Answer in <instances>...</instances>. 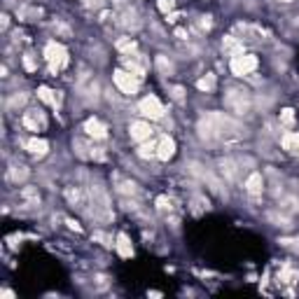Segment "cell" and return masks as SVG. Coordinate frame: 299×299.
<instances>
[{"instance_id":"28","label":"cell","mask_w":299,"mask_h":299,"mask_svg":"<svg viewBox=\"0 0 299 299\" xmlns=\"http://www.w3.org/2000/svg\"><path fill=\"white\" fill-rule=\"evenodd\" d=\"M87 5L89 7H101L103 5V0H87Z\"/></svg>"},{"instance_id":"18","label":"cell","mask_w":299,"mask_h":299,"mask_svg":"<svg viewBox=\"0 0 299 299\" xmlns=\"http://www.w3.org/2000/svg\"><path fill=\"white\" fill-rule=\"evenodd\" d=\"M213 87H215V78H213V75H208V78H204L199 82V89H204V91H211Z\"/></svg>"},{"instance_id":"6","label":"cell","mask_w":299,"mask_h":299,"mask_svg":"<svg viewBox=\"0 0 299 299\" xmlns=\"http://www.w3.org/2000/svg\"><path fill=\"white\" fill-rule=\"evenodd\" d=\"M255 66H257V59H255V56L238 54V56H234V59H232V70L236 72V75H245V72H250Z\"/></svg>"},{"instance_id":"11","label":"cell","mask_w":299,"mask_h":299,"mask_svg":"<svg viewBox=\"0 0 299 299\" xmlns=\"http://www.w3.org/2000/svg\"><path fill=\"white\" fill-rule=\"evenodd\" d=\"M19 199H21L26 206H38V204H40L38 192H35V189H31V187L21 189V194H19Z\"/></svg>"},{"instance_id":"26","label":"cell","mask_w":299,"mask_h":299,"mask_svg":"<svg viewBox=\"0 0 299 299\" xmlns=\"http://www.w3.org/2000/svg\"><path fill=\"white\" fill-rule=\"evenodd\" d=\"M225 47H227L229 52H236L238 49V42H234V40H227V42H225Z\"/></svg>"},{"instance_id":"21","label":"cell","mask_w":299,"mask_h":299,"mask_svg":"<svg viewBox=\"0 0 299 299\" xmlns=\"http://www.w3.org/2000/svg\"><path fill=\"white\" fill-rule=\"evenodd\" d=\"M119 192H124V194H136V185L133 183H122V187H119Z\"/></svg>"},{"instance_id":"2","label":"cell","mask_w":299,"mask_h":299,"mask_svg":"<svg viewBox=\"0 0 299 299\" xmlns=\"http://www.w3.org/2000/svg\"><path fill=\"white\" fill-rule=\"evenodd\" d=\"M225 106L232 112H236V115H245L250 110V96L245 91H229L225 96Z\"/></svg>"},{"instance_id":"14","label":"cell","mask_w":299,"mask_h":299,"mask_svg":"<svg viewBox=\"0 0 299 299\" xmlns=\"http://www.w3.org/2000/svg\"><path fill=\"white\" fill-rule=\"evenodd\" d=\"M117 250H119L124 257H129V255L133 253V250H131V243H129V238L124 236V234H119V238H117Z\"/></svg>"},{"instance_id":"19","label":"cell","mask_w":299,"mask_h":299,"mask_svg":"<svg viewBox=\"0 0 299 299\" xmlns=\"http://www.w3.org/2000/svg\"><path fill=\"white\" fill-rule=\"evenodd\" d=\"M138 17H136V12H127V17H124V26H138Z\"/></svg>"},{"instance_id":"1","label":"cell","mask_w":299,"mask_h":299,"mask_svg":"<svg viewBox=\"0 0 299 299\" xmlns=\"http://www.w3.org/2000/svg\"><path fill=\"white\" fill-rule=\"evenodd\" d=\"M238 131H241V127L234 122L232 117L217 115V112L204 117V119L199 122L201 138H208V140H213V138H227V136H236Z\"/></svg>"},{"instance_id":"22","label":"cell","mask_w":299,"mask_h":299,"mask_svg":"<svg viewBox=\"0 0 299 299\" xmlns=\"http://www.w3.org/2000/svg\"><path fill=\"white\" fill-rule=\"evenodd\" d=\"M157 63H159V68L164 72H171V63H166V59H164V56H159V59H157Z\"/></svg>"},{"instance_id":"5","label":"cell","mask_w":299,"mask_h":299,"mask_svg":"<svg viewBox=\"0 0 299 299\" xmlns=\"http://www.w3.org/2000/svg\"><path fill=\"white\" fill-rule=\"evenodd\" d=\"M140 112H143L145 117H150V119H159V117L164 115V108H161L159 98H155V96H147V98L140 101Z\"/></svg>"},{"instance_id":"17","label":"cell","mask_w":299,"mask_h":299,"mask_svg":"<svg viewBox=\"0 0 299 299\" xmlns=\"http://www.w3.org/2000/svg\"><path fill=\"white\" fill-rule=\"evenodd\" d=\"M40 98L42 101H47V103H52V106H56V103H59V98H54V96H52V91L47 87H42L40 89Z\"/></svg>"},{"instance_id":"24","label":"cell","mask_w":299,"mask_h":299,"mask_svg":"<svg viewBox=\"0 0 299 299\" xmlns=\"http://www.w3.org/2000/svg\"><path fill=\"white\" fill-rule=\"evenodd\" d=\"M159 7H161V12L173 10V0H159Z\"/></svg>"},{"instance_id":"15","label":"cell","mask_w":299,"mask_h":299,"mask_svg":"<svg viewBox=\"0 0 299 299\" xmlns=\"http://www.w3.org/2000/svg\"><path fill=\"white\" fill-rule=\"evenodd\" d=\"M28 150H31L33 155H44V152H47V143H44V140H31V143H28Z\"/></svg>"},{"instance_id":"13","label":"cell","mask_w":299,"mask_h":299,"mask_svg":"<svg viewBox=\"0 0 299 299\" xmlns=\"http://www.w3.org/2000/svg\"><path fill=\"white\" fill-rule=\"evenodd\" d=\"M245 187H248L250 194H260L262 192V176H260V173H253V176L248 178Z\"/></svg>"},{"instance_id":"20","label":"cell","mask_w":299,"mask_h":299,"mask_svg":"<svg viewBox=\"0 0 299 299\" xmlns=\"http://www.w3.org/2000/svg\"><path fill=\"white\" fill-rule=\"evenodd\" d=\"M222 171L227 173V178H234V176H236V168H234L232 161H222Z\"/></svg>"},{"instance_id":"4","label":"cell","mask_w":299,"mask_h":299,"mask_svg":"<svg viewBox=\"0 0 299 299\" xmlns=\"http://www.w3.org/2000/svg\"><path fill=\"white\" fill-rule=\"evenodd\" d=\"M44 54H47V61L52 63V68H63L66 66V49H63L61 44L56 42H49L47 44V49H44Z\"/></svg>"},{"instance_id":"3","label":"cell","mask_w":299,"mask_h":299,"mask_svg":"<svg viewBox=\"0 0 299 299\" xmlns=\"http://www.w3.org/2000/svg\"><path fill=\"white\" fill-rule=\"evenodd\" d=\"M115 82H117V87L122 89L124 94H136V91H138V84H140V78L136 75V72L117 70L115 72Z\"/></svg>"},{"instance_id":"9","label":"cell","mask_w":299,"mask_h":299,"mask_svg":"<svg viewBox=\"0 0 299 299\" xmlns=\"http://www.w3.org/2000/svg\"><path fill=\"white\" fill-rule=\"evenodd\" d=\"M84 129H87V133L94 136V138H106V127H103L98 119H89V122L84 124Z\"/></svg>"},{"instance_id":"23","label":"cell","mask_w":299,"mask_h":299,"mask_svg":"<svg viewBox=\"0 0 299 299\" xmlns=\"http://www.w3.org/2000/svg\"><path fill=\"white\" fill-rule=\"evenodd\" d=\"M292 122H294L292 110H283V124H292Z\"/></svg>"},{"instance_id":"8","label":"cell","mask_w":299,"mask_h":299,"mask_svg":"<svg viewBox=\"0 0 299 299\" xmlns=\"http://www.w3.org/2000/svg\"><path fill=\"white\" fill-rule=\"evenodd\" d=\"M129 131H131L133 140H147L150 133H152V129H150V124H145V122H133Z\"/></svg>"},{"instance_id":"7","label":"cell","mask_w":299,"mask_h":299,"mask_svg":"<svg viewBox=\"0 0 299 299\" xmlns=\"http://www.w3.org/2000/svg\"><path fill=\"white\" fill-rule=\"evenodd\" d=\"M23 124H26L31 131H38V129H44L47 119H44V115L40 110H28L26 117H23Z\"/></svg>"},{"instance_id":"29","label":"cell","mask_w":299,"mask_h":299,"mask_svg":"<svg viewBox=\"0 0 299 299\" xmlns=\"http://www.w3.org/2000/svg\"><path fill=\"white\" fill-rule=\"evenodd\" d=\"M23 61H26V66L31 68V70H33V59H31V54H26V59H23Z\"/></svg>"},{"instance_id":"25","label":"cell","mask_w":299,"mask_h":299,"mask_svg":"<svg viewBox=\"0 0 299 299\" xmlns=\"http://www.w3.org/2000/svg\"><path fill=\"white\" fill-rule=\"evenodd\" d=\"M159 204V211H171V201H166V199H159L157 201Z\"/></svg>"},{"instance_id":"12","label":"cell","mask_w":299,"mask_h":299,"mask_svg":"<svg viewBox=\"0 0 299 299\" xmlns=\"http://www.w3.org/2000/svg\"><path fill=\"white\" fill-rule=\"evenodd\" d=\"M283 147L288 150V152H292V155H299V133L285 136V138H283Z\"/></svg>"},{"instance_id":"16","label":"cell","mask_w":299,"mask_h":299,"mask_svg":"<svg viewBox=\"0 0 299 299\" xmlns=\"http://www.w3.org/2000/svg\"><path fill=\"white\" fill-rule=\"evenodd\" d=\"M138 155L140 157H155L157 155V145L155 143H143L138 150Z\"/></svg>"},{"instance_id":"10","label":"cell","mask_w":299,"mask_h":299,"mask_svg":"<svg viewBox=\"0 0 299 299\" xmlns=\"http://www.w3.org/2000/svg\"><path fill=\"white\" fill-rule=\"evenodd\" d=\"M173 152H176V143H173L171 138H161L159 147H157V155H159L161 159H168V157H173Z\"/></svg>"},{"instance_id":"27","label":"cell","mask_w":299,"mask_h":299,"mask_svg":"<svg viewBox=\"0 0 299 299\" xmlns=\"http://www.w3.org/2000/svg\"><path fill=\"white\" fill-rule=\"evenodd\" d=\"M119 49H133V42H129V40H122V42H119Z\"/></svg>"}]
</instances>
